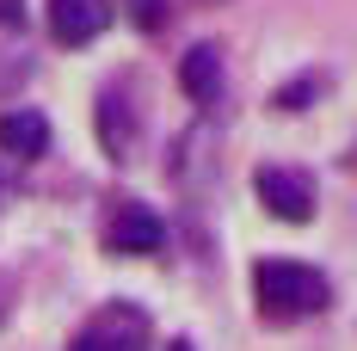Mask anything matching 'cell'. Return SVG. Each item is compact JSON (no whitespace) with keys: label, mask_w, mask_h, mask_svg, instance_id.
<instances>
[{"label":"cell","mask_w":357,"mask_h":351,"mask_svg":"<svg viewBox=\"0 0 357 351\" xmlns=\"http://www.w3.org/2000/svg\"><path fill=\"white\" fill-rule=\"evenodd\" d=\"M25 19V0H0V25H19Z\"/></svg>","instance_id":"10"},{"label":"cell","mask_w":357,"mask_h":351,"mask_svg":"<svg viewBox=\"0 0 357 351\" xmlns=\"http://www.w3.org/2000/svg\"><path fill=\"white\" fill-rule=\"evenodd\" d=\"M178 87L191 105H215L222 99V50L215 43H191L185 62H178Z\"/></svg>","instance_id":"5"},{"label":"cell","mask_w":357,"mask_h":351,"mask_svg":"<svg viewBox=\"0 0 357 351\" xmlns=\"http://www.w3.org/2000/svg\"><path fill=\"white\" fill-rule=\"evenodd\" d=\"M160 241H167V228H160L154 210H142V204H117V216H111V228H105L111 253H154Z\"/></svg>","instance_id":"4"},{"label":"cell","mask_w":357,"mask_h":351,"mask_svg":"<svg viewBox=\"0 0 357 351\" xmlns=\"http://www.w3.org/2000/svg\"><path fill=\"white\" fill-rule=\"evenodd\" d=\"M0 148L13 154V160H37L43 148H50V124H43V111H0Z\"/></svg>","instance_id":"6"},{"label":"cell","mask_w":357,"mask_h":351,"mask_svg":"<svg viewBox=\"0 0 357 351\" xmlns=\"http://www.w3.org/2000/svg\"><path fill=\"white\" fill-rule=\"evenodd\" d=\"M308 99H321V80H296V87H284V93H278V105H284V111L308 105Z\"/></svg>","instance_id":"9"},{"label":"cell","mask_w":357,"mask_h":351,"mask_svg":"<svg viewBox=\"0 0 357 351\" xmlns=\"http://www.w3.org/2000/svg\"><path fill=\"white\" fill-rule=\"evenodd\" d=\"M68 351H105V339H99V333H80V339H74Z\"/></svg>","instance_id":"11"},{"label":"cell","mask_w":357,"mask_h":351,"mask_svg":"<svg viewBox=\"0 0 357 351\" xmlns=\"http://www.w3.org/2000/svg\"><path fill=\"white\" fill-rule=\"evenodd\" d=\"M117 6L130 13L136 31H160V25H167V0H117Z\"/></svg>","instance_id":"8"},{"label":"cell","mask_w":357,"mask_h":351,"mask_svg":"<svg viewBox=\"0 0 357 351\" xmlns=\"http://www.w3.org/2000/svg\"><path fill=\"white\" fill-rule=\"evenodd\" d=\"M99 142H105V154H130V142H136V117H130V105L117 99V93H105L99 99Z\"/></svg>","instance_id":"7"},{"label":"cell","mask_w":357,"mask_h":351,"mask_svg":"<svg viewBox=\"0 0 357 351\" xmlns=\"http://www.w3.org/2000/svg\"><path fill=\"white\" fill-rule=\"evenodd\" d=\"M252 296H259V315L296 320V315L326 308V278L314 265H296V259H259L252 265Z\"/></svg>","instance_id":"1"},{"label":"cell","mask_w":357,"mask_h":351,"mask_svg":"<svg viewBox=\"0 0 357 351\" xmlns=\"http://www.w3.org/2000/svg\"><path fill=\"white\" fill-rule=\"evenodd\" d=\"M252 191H259V204L278 216V222H308L314 216V179L296 173V167H259L252 173Z\"/></svg>","instance_id":"2"},{"label":"cell","mask_w":357,"mask_h":351,"mask_svg":"<svg viewBox=\"0 0 357 351\" xmlns=\"http://www.w3.org/2000/svg\"><path fill=\"white\" fill-rule=\"evenodd\" d=\"M105 25H111V0H50V31L68 50L93 43Z\"/></svg>","instance_id":"3"},{"label":"cell","mask_w":357,"mask_h":351,"mask_svg":"<svg viewBox=\"0 0 357 351\" xmlns=\"http://www.w3.org/2000/svg\"><path fill=\"white\" fill-rule=\"evenodd\" d=\"M167 351H191V339H173V345H167Z\"/></svg>","instance_id":"12"}]
</instances>
